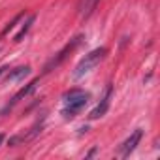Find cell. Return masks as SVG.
<instances>
[{"label":"cell","instance_id":"obj_3","mask_svg":"<svg viewBox=\"0 0 160 160\" xmlns=\"http://www.w3.org/2000/svg\"><path fill=\"white\" fill-rule=\"evenodd\" d=\"M79 42H81V36H77V38H73L70 43H66V45H64V47H62V49H60V51H58V53H57V55H55V57H53V58L43 66V73H49L51 70L58 68V66L62 64V60H64V58H66V57H68V55H70V53L79 45Z\"/></svg>","mask_w":160,"mask_h":160},{"label":"cell","instance_id":"obj_2","mask_svg":"<svg viewBox=\"0 0 160 160\" xmlns=\"http://www.w3.org/2000/svg\"><path fill=\"white\" fill-rule=\"evenodd\" d=\"M106 55H108V49H106V47H96V49H92L89 55H85L81 60L77 62V66H75V70H73V77L79 79V77L87 75L89 72H92V70L106 58Z\"/></svg>","mask_w":160,"mask_h":160},{"label":"cell","instance_id":"obj_8","mask_svg":"<svg viewBox=\"0 0 160 160\" xmlns=\"http://www.w3.org/2000/svg\"><path fill=\"white\" fill-rule=\"evenodd\" d=\"M98 2H100V0H79V2H77L79 15H81V17H89L94 12V8H96Z\"/></svg>","mask_w":160,"mask_h":160},{"label":"cell","instance_id":"obj_1","mask_svg":"<svg viewBox=\"0 0 160 160\" xmlns=\"http://www.w3.org/2000/svg\"><path fill=\"white\" fill-rule=\"evenodd\" d=\"M64 109H62V115L64 119H73L79 111H81L87 102H89V92H83V91H79V89H73L70 92H66L64 96Z\"/></svg>","mask_w":160,"mask_h":160},{"label":"cell","instance_id":"obj_11","mask_svg":"<svg viewBox=\"0 0 160 160\" xmlns=\"http://www.w3.org/2000/svg\"><path fill=\"white\" fill-rule=\"evenodd\" d=\"M23 17H25V13H17V15H15V19H13L12 23H8V25L4 27V30H2V36H6V34H8V32L12 30V28H15V25H17V23H19V21L23 19Z\"/></svg>","mask_w":160,"mask_h":160},{"label":"cell","instance_id":"obj_12","mask_svg":"<svg viewBox=\"0 0 160 160\" xmlns=\"http://www.w3.org/2000/svg\"><path fill=\"white\" fill-rule=\"evenodd\" d=\"M8 68H0V75H4V72H6Z\"/></svg>","mask_w":160,"mask_h":160},{"label":"cell","instance_id":"obj_7","mask_svg":"<svg viewBox=\"0 0 160 160\" xmlns=\"http://www.w3.org/2000/svg\"><path fill=\"white\" fill-rule=\"evenodd\" d=\"M36 85H38V79H34L32 83L25 85V87H23V89H21V91H19V92H17V94L13 96V98H12V102H10V104L6 106V109H12V108H13V106H15L17 102H21V100H23V98H27V96H28L30 92H34V91H36Z\"/></svg>","mask_w":160,"mask_h":160},{"label":"cell","instance_id":"obj_10","mask_svg":"<svg viewBox=\"0 0 160 160\" xmlns=\"http://www.w3.org/2000/svg\"><path fill=\"white\" fill-rule=\"evenodd\" d=\"M34 21H36V15H30V17L27 19V23H25V25L21 27V30L17 32V36H15V42H21V40L27 36V32L30 30V27H32V23H34Z\"/></svg>","mask_w":160,"mask_h":160},{"label":"cell","instance_id":"obj_6","mask_svg":"<svg viewBox=\"0 0 160 160\" xmlns=\"http://www.w3.org/2000/svg\"><path fill=\"white\" fill-rule=\"evenodd\" d=\"M109 102H111V87H108L106 89V94H104V98H102V102L91 111V115H89V119H100V117H104L106 115V111H108V108H109Z\"/></svg>","mask_w":160,"mask_h":160},{"label":"cell","instance_id":"obj_13","mask_svg":"<svg viewBox=\"0 0 160 160\" xmlns=\"http://www.w3.org/2000/svg\"><path fill=\"white\" fill-rule=\"evenodd\" d=\"M2 139H4V136H2V134H0V143H2Z\"/></svg>","mask_w":160,"mask_h":160},{"label":"cell","instance_id":"obj_5","mask_svg":"<svg viewBox=\"0 0 160 160\" xmlns=\"http://www.w3.org/2000/svg\"><path fill=\"white\" fill-rule=\"evenodd\" d=\"M141 136H143V132L141 130H136V132H132L130 134V138L128 139H124L122 141V145L119 147V156H122V158H126L134 149H136V145L139 143V139H141Z\"/></svg>","mask_w":160,"mask_h":160},{"label":"cell","instance_id":"obj_9","mask_svg":"<svg viewBox=\"0 0 160 160\" xmlns=\"http://www.w3.org/2000/svg\"><path fill=\"white\" fill-rule=\"evenodd\" d=\"M28 73H30V66H19L15 70H10L8 81H19V79H25Z\"/></svg>","mask_w":160,"mask_h":160},{"label":"cell","instance_id":"obj_4","mask_svg":"<svg viewBox=\"0 0 160 160\" xmlns=\"http://www.w3.org/2000/svg\"><path fill=\"white\" fill-rule=\"evenodd\" d=\"M42 132V122H38V124H34L28 132H25V134H17V136H13V138H10L8 139V145H12V147H17V145H23V143H27V141H30L32 138H36L38 134Z\"/></svg>","mask_w":160,"mask_h":160}]
</instances>
